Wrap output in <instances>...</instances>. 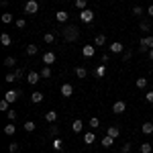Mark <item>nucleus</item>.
Listing matches in <instances>:
<instances>
[{
  "label": "nucleus",
  "mask_w": 153,
  "mask_h": 153,
  "mask_svg": "<svg viewBox=\"0 0 153 153\" xmlns=\"http://www.w3.org/2000/svg\"><path fill=\"white\" fill-rule=\"evenodd\" d=\"M19 96H21V92H19V90H8V92H4V98H6L10 104L19 100Z\"/></svg>",
  "instance_id": "nucleus-6"
},
{
  "label": "nucleus",
  "mask_w": 153,
  "mask_h": 153,
  "mask_svg": "<svg viewBox=\"0 0 153 153\" xmlns=\"http://www.w3.org/2000/svg\"><path fill=\"white\" fill-rule=\"evenodd\" d=\"M149 59L153 61V49H149Z\"/></svg>",
  "instance_id": "nucleus-49"
},
{
  "label": "nucleus",
  "mask_w": 153,
  "mask_h": 153,
  "mask_svg": "<svg viewBox=\"0 0 153 153\" xmlns=\"http://www.w3.org/2000/svg\"><path fill=\"white\" fill-rule=\"evenodd\" d=\"M4 80H6V82H8V84L16 82V74H12V71H10V74H6V78H4Z\"/></svg>",
  "instance_id": "nucleus-38"
},
{
  "label": "nucleus",
  "mask_w": 153,
  "mask_h": 153,
  "mask_svg": "<svg viewBox=\"0 0 153 153\" xmlns=\"http://www.w3.org/2000/svg\"><path fill=\"white\" fill-rule=\"evenodd\" d=\"M145 98H147V102H149V104H153V90H149V92L145 94Z\"/></svg>",
  "instance_id": "nucleus-42"
},
{
  "label": "nucleus",
  "mask_w": 153,
  "mask_h": 153,
  "mask_svg": "<svg viewBox=\"0 0 153 153\" xmlns=\"http://www.w3.org/2000/svg\"><path fill=\"white\" fill-rule=\"evenodd\" d=\"M127 110V102H123V100H117L114 104H112V112L114 114H123Z\"/></svg>",
  "instance_id": "nucleus-4"
},
{
  "label": "nucleus",
  "mask_w": 153,
  "mask_h": 153,
  "mask_svg": "<svg viewBox=\"0 0 153 153\" xmlns=\"http://www.w3.org/2000/svg\"><path fill=\"white\" fill-rule=\"evenodd\" d=\"M131 57H133V51H131V49H127V51H125V61H129Z\"/></svg>",
  "instance_id": "nucleus-44"
},
{
  "label": "nucleus",
  "mask_w": 153,
  "mask_h": 153,
  "mask_svg": "<svg viewBox=\"0 0 153 153\" xmlns=\"http://www.w3.org/2000/svg\"><path fill=\"white\" fill-rule=\"evenodd\" d=\"M131 151V143H125L123 145V153H129Z\"/></svg>",
  "instance_id": "nucleus-45"
},
{
  "label": "nucleus",
  "mask_w": 153,
  "mask_h": 153,
  "mask_svg": "<svg viewBox=\"0 0 153 153\" xmlns=\"http://www.w3.org/2000/svg\"><path fill=\"white\" fill-rule=\"evenodd\" d=\"M80 19H82L84 23H92V21H94V10H90V8L82 10L80 12Z\"/></svg>",
  "instance_id": "nucleus-5"
},
{
  "label": "nucleus",
  "mask_w": 153,
  "mask_h": 153,
  "mask_svg": "<svg viewBox=\"0 0 153 153\" xmlns=\"http://www.w3.org/2000/svg\"><path fill=\"white\" fill-rule=\"evenodd\" d=\"M153 49V37H143L139 43V51H149Z\"/></svg>",
  "instance_id": "nucleus-3"
},
{
  "label": "nucleus",
  "mask_w": 153,
  "mask_h": 153,
  "mask_svg": "<svg viewBox=\"0 0 153 153\" xmlns=\"http://www.w3.org/2000/svg\"><path fill=\"white\" fill-rule=\"evenodd\" d=\"M106 43V37L102 35V33H100V35H96V39H94V45L96 47H98V45H104Z\"/></svg>",
  "instance_id": "nucleus-27"
},
{
  "label": "nucleus",
  "mask_w": 153,
  "mask_h": 153,
  "mask_svg": "<svg viewBox=\"0 0 153 153\" xmlns=\"http://www.w3.org/2000/svg\"><path fill=\"white\" fill-rule=\"evenodd\" d=\"M137 88H147V78H137Z\"/></svg>",
  "instance_id": "nucleus-33"
},
{
  "label": "nucleus",
  "mask_w": 153,
  "mask_h": 153,
  "mask_svg": "<svg viewBox=\"0 0 153 153\" xmlns=\"http://www.w3.org/2000/svg\"><path fill=\"white\" fill-rule=\"evenodd\" d=\"M8 104H10V102H8L6 98H2V100H0V110H10V108H8Z\"/></svg>",
  "instance_id": "nucleus-36"
},
{
  "label": "nucleus",
  "mask_w": 153,
  "mask_h": 153,
  "mask_svg": "<svg viewBox=\"0 0 153 153\" xmlns=\"http://www.w3.org/2000/svg\"><path fill=\"white\" fill-rule=\"evenodd\" d=\"M61 35H63V39H65L68 43L78 41V37H80V29H78L76 25H68V27H63V29H61Z\"/></svg>",
  "instance_id": "nucleus-1"
},
{
  "label": "nucleus",
  "mask_w": 153,
  "mask_h": 153,
  "mask_svg": "<svg viewBox=\"0 0 153 153\" xmlns=\"http://www.w3.org/2000/svg\"><path fill=\"white\" fill-rule=\"evenodd\" d=\"M147 14H149V19H153V4L149 6V8H147Z\"/></svg>",
  "instance_id": "nucleus-48"
},
{
  "label": "nucleus",
  "mask_w": 153,
  "mask_h": 153,
  "mask_svg": "<svg viewBox=\"0 0 153 153\" xmlns=\"http://www.w3.org/2000/svg\"><path fill=\"white\" fill-rule=\"evenodd\" d=\"M139 151H141V153H151V151H153L151 143H141V147H139Z\"/></svg>",
  "instance_id": "nucleus-26"
},
{
  "label": "nucleus",
  "mask_w": 153,
  "mask_h": 153,
  "mask_svg": "<svg viewBox=\"0 0 153 153\" xmlns=\"http://www.w3.org/2000/svg\"><path fill=\"white\" fill-rule=\"evenodd\" d=\"M39 80H41V74H37V71H29V76H27V82L29 84H39Z\"/></svg>",
  "instance_id": "nucleus-8"
},
{
  "label": "nucleus",
  "mask_w": 153,
  "mask_h": 153,
  "mask_svg": "<svg viewBox=\"0 0 153 153\" xmlns=\"http://www.w3.org/2000/svg\"><path fill=\"white\" fill-rule=\"evenodd\" d=\"M106 135L112 137V139H117L118 135H120V129H118V127H108V129H106Z\"/></svg>",
  "instance_id": "nucleus-16"
},
{
  "label": "nucleus",
  "mask_w": 153,
  "mask_h": 153,
  "mask_svg": "<svg viewBox=\"0 0 153 153\" xmlns=\"http://www.w3.org/2000/svg\"><path fill=\"white\" fill-rule=\"evenodd\" d=\"M90 127H92V129H98V127H100V120H98V118H96V117H92V118H90Z\"/></svg>",
  "instance_id": "nucleus-34"
},
{
  "label": "nucleus",
  "mask_w": 153,
  "mask_h": 153,
  "mask_svg": "<svg viewBox=\"0 0 153 153\" xmlns=\"http://www.w3.org/2000/svg\"><path fill=\"white\" fill-rule=\"evenodd\" d=\"M133 16L143 19V8H141V6H133Z\"/></svg>",
  "instance_id": "nucleus-29"
},
{
  "label": "nucleus",
  "mask_w": 153,
  "mask_h": 153,
  "mask_svg": "<svg viewBox=\"0 0 153 153\" xmlns=\"http://www.w3.org/2000/svg\"><path fill=\"white\" fill-rule=\"evenodd\" d=\"M16 133V127H14V123H8L6 127H4V135H14Z\"/></svg>",
  "instance_id": "nucleus-23"
},
{
  "label": "nucleus",
  "mask_w": 153,
  "mask_h": 153,
  "mask_svg": "<svg viewBox=\"0 0 153 153\" xmlns=\"http://www.w3.org/2000/svg\"><path fill=\"white\" fill-rule=\"evenodd\" d=\"M4 65L10 70V68H14V65H16V59H14V57H6V59H4Z\"/></svg>",
  "instance_id": "nucleus-28"
},
{
  "label": "nucleus",
  "mask_w": 153,
  "mask_h": 153,
  "mask_svg": "<svg viewBox=\"0 0 153 153\" xmlns=\"http://www.w3.org/2000/svg\"><path fill=\"white\" fill-rule=\"evenodd\" d=\"M43 41H45V43H49V45H51V43H53V41H55V35H53V33H45V35H43Z\"/></svg>",
  "instance_id": "nucleus-31"
},
{
  "label": "nucleus",
  "mask_w": 153,
  "mask_h": 153,
  "mask_svg": "<svg viewBox=\"0 0 153 153\" xmlns=\"http://www.w3.org/2000/svg\"><path fill=\"white\" fill-rule=\"evenodd\" d=\"M53 61H55V53H53V51H47V53L43 55V63H45V65H51Z\"/></svg>",
  "instance_id": "nucleus-13"
},
{
  "label": "nucleus",
  "mask_w": 153,
  "mask_h": 153,
  "mask_svg": "<svg viewBox=\"0 0 153 153\" xmlns=\"http://www.w3.org/2000/svg\"><path fill=\"white\" fill-rule=\"evenodd\" d=\"M96 76H98V78H102V76H104V65H100V68L96 70Z\"/></svg>",
  "instance_id": "nucleus-43"
},
{
  "label": "nucleus",
  "mask_w": 153,
  "mask_h": 153,
  "mask_svg": "<svg viewBox=\"0 0 153 153\" xmlns=\"http://www.w3.org/2000/svg\"><path fill=\"white\" fill-rule=\"evenodd\" d=\"M0 43H2V47H8V45H12V37L6 35V33H2V35H0Z\"/></svg>",
  "instance_id": "nucleus-15"
},
{
  "label": "nucleus",
  "mask_w": 153,
  "mask_h": 153,
  "mask_svg": "<svg viewBox=\"0 0 153 153\" xmlns=\"http://www.w3.org/2000/svg\"><path fill=\"white\" fill-rule=\"evenodd\" d=\"M14 25H16V29H25V25H27V23H25V19H19Z\"/></svg>",
  "instance_id": "nucleus-41"
},
{
  "label": "nucleus",
  "mask_w": 153,
  "mask_h": 153,
  "mask_svg": "<svg viewBox=\"0 0 153 153\" xmlns=\"http://www.w3.org/2000/svg\"><path fill=\"white\" fill-rule=\"evenodd\" d=\"M74 94V86L71 84H61V96L63 98H70Z\"/></svg>",
  "instance_id": "nucleus-7"
},
{
  "label": "nucleus",
  "mask_w": 153,
  "mask_h": 153,
  "mask_svg": "<svg viewBox=\"0 0 153 153\" xmlns=\"http://www.w3.org/2000/svg\"><path fill=\"white\" fill-rule=\"evenodd\" d=\"M41 100H43V92H33V94H31V102L39 104Z\"/></svg>",
  "instance_id": "nucleus-22"
},
{
  "label": "nucleus",
  "mask_w": 153,
  "mask_h": 153,
  "mask_svg": "<svg viewBox=\"0 0 153 153\" xmlns=\"http://www.w3.org/2000/svg\"><path fill=\"white\" fill-rule=\"evenodd\" d=\"M71 131H74V133H82L84 131V123L80 120V118H76V120L71 123Z\"/></svg>",
  "instance_id": "nucleus-11"
},
{
  "label": "nucleus",
  "mask_w": 153,
  "mask_h": 153,
  "mask_svg": "<svg viewBox=\"0 0 153 153\" xmlns=\"http://www.w3.org/2000/svg\"><path fill=\"white\" fill-rule=\"evenodd\" d=\"M76 76H78V78H86V76H88L86 68H82V65H80V68H76Z\"/></svg>",
  "instance_id": "nucleus-30"
},
{
  "label": "nucleus",
  "mask_w": 153,
  "mask_h": 153,
  "mask_svg": "<svg viewBox=\"0 0 153 153\" xmlns=\"http://www.w3.org/2000/svg\"><path fill=\"white\" fill-rule=\"evenodd\" d=\"M112 143H114V139H112V137H108V135H106L104 139H102V141H100V145H102V147H104V149H108V147H112Z\"/></svg>",
  "instance_id": "nucleus-19"
},
{
  "label": "nucleus",
  "mask_w": 153,
  "mask_h": 153,
  "mask_svg": "<svg viewBox=\"0 0 153 153\" xmlns=\"http://www.w3.org/2000/svg\"><path fill=\"white\" fill-rule=\"evenodd\" d=\"M139 29H141V31H151V19H145V16H143L141 23H139Z\"/></svg>",
  "instance_id": "nucleus-12"
},
{
  "label": "nucleus",
  "mask_w": 153,
  "mask_h": 153,
  "mask_svg": "<svg viewBox=\"0 0 153 153\" xmlns=\"http://www.w3.org/2000/svg\"><path fill=\"white\" fill-rule=\"evenodd\" d=\"M41 78H51V70H49V65H45V68L41 70Z\"/></svg>",
  "instance_id": "nucleus-35"
},
{
  "label": "nucleus",
  "mask_w": 153,
  "mask_h": 153,
  "mask_svg": "<svg viewBox=\"0 0 153 153\" xmlns=\"http://www.w3.org/2000/svg\"><path fill=\"white\" fill-rule=\"evenodd\" d=\"M14 74H16V80H21V78H23V70H21V68H19V70H14Z\"/></svg>",
  "instance_id": "nucleus-46"
},
{
  "label": "nucleus",
  "mask_w": 153,
  "mask_h": 153,
  "mask_svg": "<svg viewBox=\"0 0 153 153\" xmlns=\"http://www.w3.org/2000/svg\"><path fill=\"white\" fill-rule=\"evenodd\" d=\"M23 129L27 131V133H33V131L37 129V125H35V123H33V120H27V123H25V125H23Z\"/></svg>",
  "instance_id": "nucleus-20"
},
{
  "label": "nucleus",
  "mask_w": 153,
  "mask_h": 153,
  "mask_svg": "<svg viewBox=\"0 0 153 153\" xmlns=\"http://www.w3.org/2000/svg\"><path fill=\"white\" fill-rule=\"evenodd\" d=\"M49 135H53V137H55V135H57V127H51V129H49Z\"/></svg>",
  "instance_id": "nucleus-47"
},
{
  "label": "nucleus",
  "mask_w": 153,
  "mask_h": 153,
  "mask_svg": "<svg viewBox=\"0 0 153 153\" xmlns=\"http://www.w3.org/2000/svg\"><path fill=\"white\" fill-rule=\"evenodd\" d=\"M94 51H96V45H84L82 55H84V57H92V55H94Z\"/></svg>",
  "instance_id": "nucleus-10"
},
{
  "label": "nucleus",
  "mask_w": 153,
  "mask_h": 153,
  "mask_svg": "<svg viewBox=\"0 0 153 153\" xmlns=\"http://www.w3.org/2000/svg\"><path fill=\"white\" fill-rule=\"evenodd\" d=\"M94 141H96L94 131H90V133H84V143H86V145H92Z\"/></svg>",
  "instance_id": "nucleus-14"
},
{
  "label": "nucleus",
  "mask_w": 153,
  "mask_h": 153,
  "mask_svg": "<svg viewBox=\"0 0 153 153\" xmlns=\"http://www.w3.org/2000/svg\"><path fill=\"white\" fill-rule=\"evenodd\" d=\"M2 23H6V25L12 23V14L10 12H4V14H2Z\"/></svg>",
  "instance_id": "nucleus-37"
},
{
  "label": "nucleus",
  "mask_w": 153,
  "mask_h": 153,
  "mask_svg": "<svg viewBox=\"0 0 153 153\" xmlns=\"http://www.w3.org/2000/svg\"><path fill=\"white\" fill-rule=\"evenodd\" d=\"M8 151H10V153H16V151H19V145H16V143H10V145H8Z\"/></svg>",
  "instance_id": "nucleus-40"
},
{
  "label": "nucleus",
  "mask_w": 153,
  "mask_h": 153,
  "mask_svg": "<svg viewBox=\"0 0 153 153\" xmlns=\"http://www.w3.org/2000/svg\"><path fill=\"white\" fill-rule=\"evenodd\" d=\"M51 147H53L55 151H61V149H63V143H61V139H57V137H55V139H53V143H51Z\"/></svg>",
  "instance_id": "nucleus-24"
},
{
  "label": "nucleus",
  "mask_w": 153,
  "mask_h": 153,
  "mask_svg": "<svg viewBox=\"0 0 153 153\" xmlns=\"http://www.w3.org/2000/svg\"><path fill=\"white\" fill-rule=\"evenodd\" d=\"M143 133H145V135H151L153 133V123H143Z\"/></svg>",
  "instance_id": "nucleus-25"
},
{
  "label": "nucleus",
  "mask_w": 153,
  "mask_h": 153,
  "mask_svg": "<svg viewBox=\"0 0 153 153\" xmlns=\"http://www.w3.org/2000/svg\"><path fill=\"white\" fill-rule=\"evenodd\" d=\"M37 51H39L37 45H27V51H25V53H27L29 57H33V55H37Z\"/></svg>",
  "instance_id": "nucleus-21"
},
{
  "label": "nucleus",
  "mask_w": 153,
  "mask_h": 153,
  "mask_svg": "<svg viewBox=\"0 0 153 153\" xmlns=\"http://www.w3.org/2000/svg\"><path fill=\"white\" fill-rule=\"evenodd\" d=\"M110 53H125V45H123V43H118V41L110 43Z\"/></svg>",
  "instance_id": "nucleus-9"
},
{
  "label": "nucleus",
  "mask_w": 153,
  "mask_h": 153,
  "mask_svg": "<svg viewBox=\"0 0 153 153\" xmlns=\"http://www.w3.org/2000/svg\"><path fill=\"white\" fill-rule=\"evenodd\" d=\"M45 120H47V123H55V120H57V112H55V110H47V112H45Z\"/></svg>",
  "instance_id": "nucleus-17"
},
{
  "label": "nucleus",
  "mask_w": 153,
  "mask_h": 153,
  "mask_svg": "<svg viewBox=\"0 0 153 153\" xmlns=\"http://www.w3.org/2000/svg\"><path fill=\"white\" fill-rule=\"evenodd\" d=\"M55 21L57 23H68V12H63V10L55 12Z\"/></svg>",
  "instance_id": "nucleus-18"
},
{
  "label": "nucleus",
  "mask_w": 153,
  "mask_h": 153,
  "mask_svg": "<svg viewBox=\"0 0 153 153\" xmlns=\"http://www.w3.org/2000/svg\"><path fill=\"white\" fill-rule=\"evenodd\" d=\"M25 12H27V14H37V12H39V4H37V0H27V4H25Z\"/></svg>",
  "instance_id": "nucleus-2"
},
{
  "label": "nucleus",
  "mask_w": 153,
  "mask_h": 153,
  "mask_svg": "<svg viewBox=\"0 0 153 153\" xmlns=\"http://www.w3.org/2000/svg\"><path fill=\"white\" fill-rule=\"evenodd\" d=\"M86 4H88V0H76V8L78 10H86Z\"/></svg>",
  "instance_id": "nucleus-32"
},
{
  "label": "nucleus",
  "mask_w": 153,
  "mask_h": 153,
  "mask_svg": "<svg viewBox=\"0 0 153 153\" xmlns=\"http://www.w3.org/2000/svg\"><path fill=\"white\" fill-rule=\"evenodd\" d=\"M6 117L10 123H14V118H16V110H6Z\"/></svg>",
  "instance_id": "nucleus-39"
}]
</instances>
